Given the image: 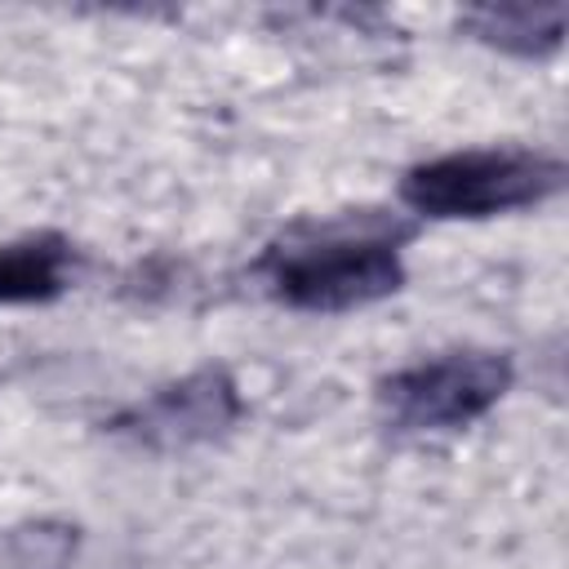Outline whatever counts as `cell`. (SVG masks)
<instances>
[{
    "label": "cell",
    "instance_id": "4",
    "mask_svg": "<svg viewBox=\"0 0 569 569\" xmlns=\"http://www.w3.org/2000/svg\"><path fill=\"white\" fill-rule=\"evenodd\" d=\"M236 418H240V391L227 369L209 365L151 391L147 400H133L124 413L111 418V431L151 449H187L222 436Z\"/></svg>",
    "mask_w": 569,
    "mask_h": 569
},
{
    "label": "cell",
    "instance_id": "2",
    "mask_svg": "<svg viewBox=\"0 0 569 569\" xmlns=\"http://www.w3.org/2000/svg\"><path fill=\"white\" fill-rule=\"evenodd\" d=\"M565 178V164L529 147H471L413 164L400 178V200L418 218H498L542 204Z\"/></svg>",
    "mask_w": 569,
    "mask_h": 569
},
{
    "label": "cell",
    "instance_id": "6",
    "mask_svg": "<svg viewBox=\"0 0 569 569\" xmlns=\"http://www.w3.org/2000/svg\"><path fill=\"white\" fill-rule=\"evenodd\" d=\"M467 27L498 49L511 53H547L560 44V27H565V9H529V4H511V9H480L467 18Z\"/></svg>",
    "mask_w": 569,
    "mask_h": 569
},
{
    "label": "cell",
    "instance_id": "1",
    "mask_svg": "<svg viewBox=\"0 0 569 569\" xmlns=\"http://www.w3.org/2000/svg\"><path fill=\"white\" fill-rule=\"evenodd\" d=\"M405 222L378 213H351L333 222H302L284 240L267 244L258 271L276 302L293 311H356L405 284L400 240Z\"/></svg>",
    "mask_w": 569,
    "mask_h": 569
},
{
    "label": "cell",
    "instance_id": "5",
    "mask_svg": "<svg viewBox=\"0 0 569 569\" xmlns=\"http://www.w3.org/2000/svg\"><path fill=\"white\" fill-rule=\"evenodd\" d=\"M76 249L58 231H36L0 244V302H49L67 289Z\"/></svg>",
    "mask_w": 569,
    "mask_h": 569
},
{
    "label": "cell",
    "instance_id": "3",
    "mask_svg": "<svg viewBox=\"0 0 569 569\" xmlns=\"http://www.w3.org/2000/svg\"><path fill=\"white\" fill-rule=\"evenodd\" d=\"M511 387V360L502 351H440L413 360L378 382L382 418L396 431H453L485 418Z\"/></svg>",
    "mask_w": 569,
    "mask_h": 569
}]
</instances>
